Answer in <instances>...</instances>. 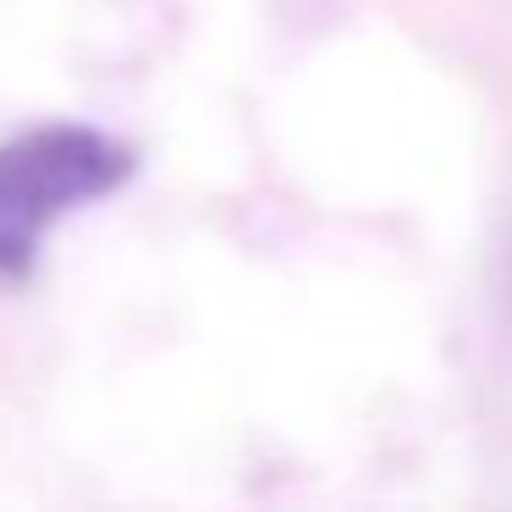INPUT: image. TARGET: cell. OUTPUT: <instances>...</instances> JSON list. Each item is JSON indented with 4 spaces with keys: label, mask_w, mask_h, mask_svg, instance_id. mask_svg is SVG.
<instances>
[{
    "label": "cell",
    "mask_w": 512,
    "mask_h": 512,
    "mask_svg": "<svg viewBox=\"0 0 512 512\" xmlns=\"http://www.w3.org/2000/svg\"><path fill=\"white\" fill-rule=\"evenodd\" d=\"M138 149L94 122H39L0 144V281L23 287L67 215L122 193Z\"/></svg>",
    "instance_id": "cell-1"
}]
</instances>
